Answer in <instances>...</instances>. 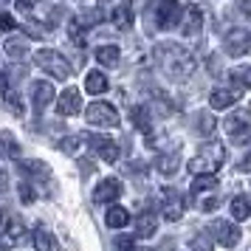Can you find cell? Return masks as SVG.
I'll return each mask as SVG.
<instances>
[{"label":"cell","mask_w":251,"mask_h":251,"mask_svg":"<svg viewBox=\"0 0 251 251\" xmlns=\"http://www.w3.org/2000/svg\"><path fill=\"white\" fill-rule=\"evenodd\" d=\"M152 57H155V62H158V68L164 71L170 79H175V82L189 79V76L195 74V68H198V59H195L192 51H189V48H183V46H175V43L155 46Z\"/></svg>","instance_id":"6da1fadb"},{"label":"cell","mask_w":251,"mask_h":251,"mask_svg":"<svg viewBox=\"0 0 251 251\" xmlns=\"http://www.w3.org/2000/svg\"><path fill=\"white\" fill-rule=\"evenodd\" d=\"M226 158V147L220 141H206L201 152L189 161V172L192 175H215L220 170V164Z\"/></svg>","instance_id":"7a4b0ae2"},{"label":"cell","mask_w":251,"mask_h":251,"mask_svg":"<svg viewBox=\"0 0 251 251\" xmlns=\"http://www.w3.org/2000/svg\"><path fill=\"white\" fill-rule=\"evenodd\" d=\"M183 6L178 0H150L147 6V17L155 28H175L181 23Z\"/></svg>","instance_id":"3957f363"},{"label":"cell","mask_w":251,"mask_h":251,"mask_svg":"<svg viewBox=\"0 0 251 251\" xmlns=\"http://www.w3.org/2000/svg\"><path fill=\"white\" fill-rule=\"evenodd\" d=\"M34 65L37 68H43L46 74H51L54 79H71V62L59 51H54V48H40L34 54Z\"/></svg>","instance_id":"277c9868"},{"label":"cell","mask_w":251,"mask_h":251,"mask_svg":"<svg viewBox=\"0 0 251 251\" xmlns=\"http://www.w3.org/2000/svg\"><path fill=\"white\" fill-rule=\"evenodd\" d=\"M85 119H88V125H96V127H119V125H122V116H119V110H116L113 104H107V102L88 104Z\"/></svg>","instance_id":"5b68a950"},{"label":"cell","mask_w":251,"mask_h":251,"mask_svg":"<svg viewBox=\"0 0 251 251\" xmlns=\"http://www.w3.org/2000/svg\"><path fill=\"white\" fill-rule=\"evenodd\" d=\"M223 130H226V136L231 138L234 144H246L251 138V116L246 113V110H237V113L226 116Z\"/></svg>","instance_id":"8992f818"},{"label":"cell","mask_w":251,"mask_h":251,"mask_svg":"<svg viewBox=\"0 0 251 251\" xmlns=\"http://www.w3.org/2000/svg\"><path fill=\"white\" fill-rule=\"evenodd\" d=\"M82 141H85V144H88V147H91L102 161H110V164H113V161L119 158V147H116L113 138L96 136V133H85V136H82Z\"/></svg>","instance_id":"52a82bcc"},{"label":"cell","mask_w":251,"mask_h":251,"mask_svg":"<svg viewBox=\"0 0 251 251\" xmlns=\"http://www.w3.org/2000/svg\"><path fill=\"white\" fill-rule=\"evenodd\" d=\"M209 234L220 243V246H226V249H234L240 243V228L231 223V220H212L209 223Z\"/></svg>","instance_id":"ba28073f"},{"label":"cell","mask_w":251,"mask_h":251,"mask_svg":"<svg viewBox=\"0 0 251 251\" xmlns=\"http://www.w3.org/2000/svg\"><path fill=\"white\" fill-rule=\"evenodd\" d=\"M223 48H226L228 57H243L251 51V31L249 28H231L223 40Z\"/></svg>","instance_id":"9c48e42d"},{"label":"cell","mask_w":251,"mask_h":251,"mask_svg":"<svg viewBox=\"0 0 251 251\" xmlns=\"http://www.w3.org/2000/svg\"><path fill=\"white\" fill-rule=\"evenodd\" d=\"M181 34L183 37H195L201 34V28H203V14H201V6H195V3H186L183 6V14H181Z\"/></svg>","instance_id":"30bf717a"},{"label":"cell","mask_w":251,"mask_h":251,"mask_svg":"<svg viewBox=\"0 0 251 251\" xmlns=\"http://www.w3.org/2000/svg\"><path fill=\"white\" fill-rule=\"evenodd\" d=\"M57 113L59 116H76V113H82V93L76 91V88H65V91L59 93Z\"/></svg>","instance_id":"8fae6325"},{"label":"cell","mask_w":251,"mask_h":251,"mask_svg":"<svg viewBox=\"0 0 251 251\" xmlns=\"http://www.w3.org/2000/svg\"><path fill=\"white\" fill-rule=\"evenodd\" d=\"M31 102H34V110H43L54 102V85L46 79H37L31 85Z\"/></svg>","instance_id":"7c38bea8"},{"label":"cell","mask_w":251,"mask_h":251,"mask_svg":"<svg viewBox=\"0 0 251 251\" xmlns=\"http://www.w3.org/2000/svg\"><path fill=\"white\" fill-rule=\"evenodd\" d=\"M122 195V183L116 181V178H104L99 186H96V192H93V203H110Z\"/></svg>","instance_id":"4fadbf2b"},{"label":"cell","mask_w":251,"mask_h":251,"mask_svg":"<svg viewBox=\"0 0 251 251\" xmlns=\"http://www.w3.org/2000/svg\"><path fill=\"white\" fill-rule=\"evenodd\" d=\"M237 99H240L237 88H215V91L209 93V104H212L215 110H226V107H231Z\"/></svg>","instance_id":"5bb4252c"},{"label":"cell","mask_w":251,"mask_h":251,"mask_svg":"<svg viewBox=\"0 0 251 251\" xmlns=\"http://www.w3.org/2000/svg\"><path fill=\"white\" fill-rule=\"evenodd\" d=\"M155 234V215H150V212H141L136 217V223H133V237H141L147 240Z\"/></svg>","instance_id":"9a60e30c"},{"label":"cell","mask_w":251,"mask_h":251,"mask_svg":"<svg viewBox=\"0 0 251 251\" xmlns=\"http://www.w3.org/2000/svg\"><path fill=\"white\" fill-rule=\"evenodd\" d=\"M110 23H113L116 28L127 31V28L133 25V6H130V3H119L113 12H110Z\"/></svg>","instance_id":"2e32d148"},{"label":"cell","mask_w":251,"mask_h":251,"mask_svg":"<svg viewBox=\"0 0 251 251\" xmlns=\"http://www.w3.org/2000/svg\"><path fill=\"white\" fill-rule=\"evenodd\" d=\"M3 48H6V57L14 59V62L28 57V40H25V37H9Z\"/></svg>","instance_id":"e0dca14e"},{"label":"cell","mask_w":251,"mask_h":251,"mask_svg":"<svg viewBox=\"0 0 251 251\" xmlns=\"http://www.w3.org/2000/svg\"><path fill=\"white\" fill-rule=\"evenodd\" d=\"M122 59V48L119 46H99L96 48V62L104 65V68H116Z\"/></svg>","instance_id":"ac0fdd59"},{"label":"cell","mask_w":251,"mask_h":251,"mask_svg":"<svg viewBox=\"0 0 251 251\" xmlns=\"http://www.w3.org/2000/svg\"><path fill=\"white\" fill-rule=\"evenodd\" d=\"M164 195H167V203H164V209H161L164 217H167V220H178V217L183 215V198L181 195H175L172 189H167Z\"/></svg>","instance_id":"d6986e66"},{"label":"cell","mask_w":251,"mask_h":251,"mask_svg":"<svg viewBox=\"0 0 251 251\" xmlns=\"http://www.w3.org/2000/svg\"><path fill=\"white\" fill-rule=\"evenodd\" d=\"M178 161H181L178 150H172V152H161L158 158H155V170H158L161 175H175V172H178Z\"/></svg>","instance_id":"ffe728a7"},{"label":"cell","mask_w":251,"mask_h":251,"mask_svg":"<svg viewBox=\"0 0 251 251\" xmlns=\"http://www.w3.org/2000/svg\"><path fill=\"white\" fill-rule=\"evenodd\" d=\"M228 82L237 91H249L251 88V65H246V68H231L228 71Z\"/></svg>","instance_id":"44dd1931"},{"label":"cell","mask_w":251,"mask_h":251,"mask_svg":"<svg viewBox=\"0 0 251 251\" xmlns=\"http://www.w3.org/2000/svg\"><path fill=\"white\" fill-rule=\"evenodd\" d=\"M231 217H234V220H249L251 217V198L249 195L231 198Z\"/></svg>","instance_id":"7402d4cb"},{"label":"cell","mask_w":251,"mask_h":251,"mask_svg":"<svg viewBox=\"0 0 251 251\" xmlns=\"http://www.w3.org/2000/svg\"><path fill=\"white\" fill-rule=\"evenodd\" d=\"M104 220H107V226L110 228H125L127 223H130V212H127L125 206H110Z\"/></svg>","instance_id":"603a6c76"},{"label":"cell","mask_w":251,"mask_h":251,"mask_svg":"<svg viewBox=\"0 0 251 251\" xmlns=\"http://www.w3.org/2000/svg\"><path fill=\"white\" fill-rule=\"evenodd\" d=\"M130 119H133V125H136L141 133H147V136H150L152 122H150V113H147V107H144V104H136V107L130 110Z\"/></svg>","instance_id":"cb8c5ba5"},{"label":"cell","mask_w":251,"mask_h":251,"mask_svg":"<svg viewBox=\"0 0 251 251\" xmlns=\"http://www.w3.org/2000/svg\"><path fill=\"white\" fill-rule=\"evenodd\" d=\"M85 88H88V93H104L107 91V76L102 71H91L85 76Z\"/></svg>","instance_id":"d4e9b609"},{"label":"cell","mask_w":251,"mask_h":251,"mask_svg":"<svg viewBox=\"0 0 251 251\" xmlns=\"http://www.w3.org/2000/svg\"><path fill=\"white\" fill-rule=\"evenodd\" d=\"M20 240H23V223H20V220H14L12 226L0 234V246H17Z\"/></svg>","instance_id":"484cf974"},{"label":"cell","mask_w":251,"mask_h":251,"mask_svg":"<svg viewBox=\"0 0 251 251\" xmlns=\"http://www.w3.org/2000/svg\"><path fill=\"white\" fill-rule=\"evenodd\" d=\"M102 17H104L102 9H99V6H91V9H82L76 20H79V23L85 25V31H88V28H93L96 23H102Z\"/></svg>","instance_id":"4316f807"},{"label":"cell","mask_w":251,"mask_h":251,"mask_svg":"<svg viewBox=\"0 0 251 251\" xmlns=\"http://www.w3.org/2000/svg\"><path fill=\"white\" fill-rule=\"evenodd\" d=\"M217 186V178L215 175H195L192 181V192L201 195V192H209V189H215Z\"/></svg>","instance_id":"83f0119b"},{"label":"cell","mask_w":251,"mask_h":251,"mask_svg":"<svg viewBox=\"0 0 251 251\" xmlns=\"http://www.w3.org/2000/svg\"><path fill=\"white\" fill-rule=\"evenodd\" d=\"M34 246H37V251H51L54 249V240H51V234H48V228H43V226L34 228Z\"/></svg>","instance_id":"f1b7e54d"},{"label":"cell","mask_w":251,"mask_h":251,"mask_svg":"<svg viewBox=\"0 0 251 251\" xmlns=\"http://www.w3.org/2000/svg\"><path fill=\"white\" fill-rule=\"evenodd\" d=\"M3 102H6V107H9V110H12V113H17V116H23V99H20V96H17V93H6V96H3Z\"/></svg>","instance_id":"f546056e"},{"label":"cell","mask_w":251,"mask_h":251,"mask_svg":"<svg viewBox=\"0 0 251 251\" xmlns=\"http://www.w3.org/2000/svg\"><path fill=\"white\" fill-rule=\"evenodd\" d=\"M198 116H201V119L195 122V127L203 130V136H209V133L215 130V116H209V113H198Z\"/></svg>","instance_id":"4dcf8cb0"},{"label":"cell","mask_w":251,"mask_h":251,"mask_svg":"<svg viewBox=\"0 0 251 251\" xmlns=\"http://www.w3.org/2000/svg\"><path fill=\"white\" fill-rule=\"evenodd\" d=\"M0 144L9 150V155H14V158L20 155V147L14 144V138H12V133H9V130H3V133H0Z\"/></svg>","instance_id":"1f68e13d"},{"label":"cell","mask_w":251,"mask_h":251,"mask_svg":"<svg viewBox=\"0 0 251 251\" xmlns=\"http://www.w3.org/2000/svg\"><path fill=\"white\" fill-rule=\"evenodd\" d=\"M20 198H23V203H31V201H34V189H31V181L20 183Z\"/></svg>","instance_id":"d6a6232c"},{"label":"cell","mask_w":251,"mask_h":251,"mask_svg":"<svg viewBox=\"0 0 251 251\" xmlns=\"http://www.w3.org/2000/svg\"><path fill=\"white\" fill-rule=\"evenodd\" d=\"M14 25H17V23H14L12 14H0V31H12Z\"/></svg>","instance_id":"836d02e7"},{"label":"cell","mask_w":251,"mask_h":251,"mask_svg":"<svg viewBox=\"0 0 251 251\" xmlns=\"http://www.w3.org/2000/svg\"><path fill=\"white\" fill-rule=\"evenodd\" d=\"M116 246L122 251H136V243H133V237H119L116 240Z\"/></svg>","instance_id":"e575fe53"},{"label":"cell","mask_w":251,"mask_h":251,"mask_svg":"<svg viewBox=\"0 0 251 251\" xmlns=\"http://www.w3.org/2000/svg\"><path fill=\"white\" fill-rule=\"evenodd\" d=\"M237 170H240V172H251V152H249V155H243V158H240Z\"/></svg>","instance_id":"d590c367"},{"label":"cell","mask_w":251,"mask_h":251,"mask_svg":"<svg viewBox=\"0 0 251 251\" xmlns=\"http://www.w3.org/2000/svg\"><path fill=\"white\" fill-rule=\"evenodd\" d=\"M34 3H37V0H17L14 6H17L20 12H31V9H34Z\"/></svg>","instance_id":"8d00e7d4"},{"label":"cell","mask_w":251,"mask_h":251,"mask_svg":"<svg viewBox=\"0 0 251 251\" xmlns=\"http://www.w3.org/2000/svg\"><path fill=\"white\" fill-rule=\"evenodd\" d=\"M57 147H59V150H65V152H74V150H76V138H68V141H59Z\"/></svg>","instance_id":"74e56055"},{"label":"cell","mask_w":251,"mask_h":251,"mask_svg":"<svg viewBox=\"0 0 251 251\" xmlns=\"http://www.w3.org/2000/svg\"><path fill=\"white\" fill-rule=\"evenodd\" d=\"M6 93H9V76L0 71V96H6Z\"/></svg>","instance_id":"f35d334b"},{"label":"cell","mask_w":251,"mask_h":251,"mask_svg":"<svg viewBox=\"0 0 251 251\" xmlns=\"http://www.w3.org/2000/svg\"><path fill=\"white\" fill-rule=\"evenodd\" d=\"M6 189H9V175H6V172L0 170V195L6 192Z\"/></svg>","instance_id":"ab89813d"},{"label":"cell","mask_w":251,"mask_h":251,"mask_svg":"<svg viewBox=\"0 0 251 251\" xmlns=\"http://www.w3.org/2000/svg\"><path fill=\"white\" fill-rule=\"evenodd\" d=\"M6 223H9V217H6V212H3V209H0V234L6 231Z\"/></svg>","instance_id":"60d3db41"},{"label":"cell","mask_w":251,"mask_h":251,"mask_svg":"<svg viewBox=\"0 0 251 251\" xmlns=\"http://www.w3.org/2000/svg\"><path fill=\"white\" fill-rule=\"evenodd\" d=\"M6 3H9V0H0V9H3V6H6Z\"/></svg>","instance_id":"b9f144b4"},{"label":"cell","mask_w":251,"mask_h":251,"mask_svg":"<svg viewBox=\"0 0 251 251\" xmlns=\"http://www.w3.org/2000/svg\"><path fill=\"white\" fill-rule=\"evenodd\" d=\"M243 3H246V6H249V9H251V0H243Z\"/></svg>","instance_id":"7bdbcfd3"}]
</instances>
